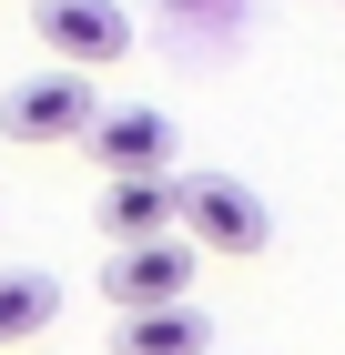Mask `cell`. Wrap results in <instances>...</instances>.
I'll list each match as a JSON object with an SVG mask.
<instances>
[{"label":"cell","mask_w":345,"mask_h":355,"mask_svg":"<svg viewBox=\"0 0 345 355\" xmlns=\"http://www.w3.org/2000/svg\"><path fill=\"white\" fill-rule=\"evenodd\" d=\"M92 112H102V92H92V71H31V82L0 92V142H21V153H51V142H81L92 132Z\"/></svg>","instance_id":"cell-1"},{"label":"cell","mask_w":345,"mask_h":355,"mask_svg":"<svg viewBox=\"0 0 345 355\" xmlns=\"http://www.w3.org/2000/svg\"><path fill=\"white\" fill-rule=\"evenodd\" d=\"M173 234H183L193 254H224V264H234V254H264V203H254V193L234 183V173H193V183H173Z\"/></svg>","instance_id":"cell-2"},{"label":"cell","mask_w":345,"mask_h":355,"mask_svg":"<svg viewBox=\"0 0 345 355\" xmlns=\"http://www.w3.org/2000/svg\"><path fill=\"white\" fill-rule=\"evenodd\" d=\"M193 274H203V254L183 244V234H153V244H112L102 264V295L122 304V315H142V304H183Z\"/></svg>","instance_id":"cell-3"},{"label":"cell","mask_w":345,"mask_h":355,"mask_svg":"<svg viewBox=\"0 0 345 355\" xmlns=\"http://www.w3.org/2000/svg\"><path fill=\"white\" fill-rule=\"evenodd\" d=\"M31 31H41V51H51L61 71H112V61L133 51V21H122L112 0H41Z\"/></svg>","instance_id":"cell-4"},{"label":"cell","mask_w":345,"mask_h":355,"mask_svg":"<svg viewBox=\"0 0 345 355\" xmlns=\"http://www.w3.org/2000/svg\"><path fill=\"white\" fill-rule=\"evenodd\" d=\"M81 153H92L102 173H162V163H173V112H153V102H102L92 132H81Z\"/></svg>","instance_id":"cell-5"},{"label":"cell","mask_w":345,"mask_h":355,"mask_svg":"<svg viewBox=\"0 0 345 355\" xmlns=\"http://www.w3.org/2000/svg\"><path fill=\"white\" fill-rule=\"evenodd\" d=\"M102 234L112 244H153V234H173V173H102Z\"/></svg>","instance_id":"cell-6"},{"label":"cell","mask_w":345,"mask_h":355,"mask_svg":"<svg viewBox=\"0 0 345 355\" xmlns=\"http://www.w3.org/2000/svg\"><path fill=\"white\" fill-rule=\"evenodd\" d=\"M112 355H213V325L193 304H142V315H122Z\"/></svg>","instance_id":"cell-7"},{"label":"cell","mask_w":345,"mask_h":355,"mask_svg":"<svg viewBox=\"0 0 345 355\" xmlns=\"http://www.w3.org/2000/svg\"><path fill=\"white\" fill-rule=\"evenodd\" d=\"M61 315V284L31 264H0V345H31V335H51Z\"/></svg>","instance_id":"cell-8"}]
</instances>
